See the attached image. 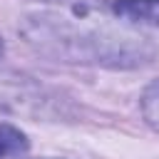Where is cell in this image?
Wrapping results in <instances>:
<instances>
[{"mask_svg": "<svg viewBox=\"0 0 159 159\" xmlns=\"http://www.w3.org/2000/svg\"><path fill=\"white\" fill-rule=\"evenodd\" d=\"M0 55H2V40H0Z\"/></svg>", "mask_w": 159, "mask_h": 159, "instance_id": "4", "label": "cell"}, {"mask_svg": "<svg viewBox=\"0 0 159 159\" xmlns=\"http://www.w3.org/2000/svg\"><path fill=\"white\" fill-rule=\"evenodd\" d=\"M142 112H144V119L159 132V80L147 87L142 97Z\"/></svg>", "mask_w": 159, "mask_h": 159, "instance_id": "3", "label": "cell"}, {"mask_svg": "<svg viewBox=\"0 0 159 159\" xmlns=\"http://www.w3.org/2000/svg\"><path fill=\"white\" fill-rule=\"evenodd\" d=\"M27 152V139L12 124H0V159L20 157Z\"/></svg>", "mask_w": 159, "mask_h": 159, "instance_id": "2", "label": "cell"}, {"mask_svg": "<svg viewBox=\"0 0 159 159\" xmlns=\"http://www.w3.org/2000/svg\"><path fill=\"white\" fill-rule=\"evenodd\" d=\"M114 12L127 20L159 25V0H117Z\"/></svg>", "mask_w": 159, "mask_h": 159, "instance_id": "1", "label": "cell"}]
</instances>
